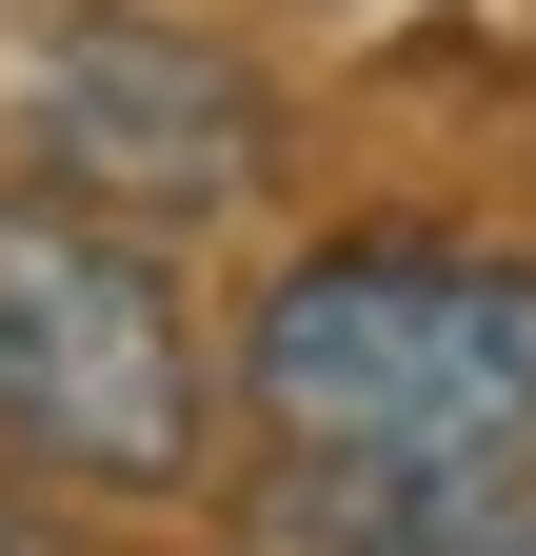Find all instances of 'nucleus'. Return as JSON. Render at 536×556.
<instances>
[{
  "label": "nucleus",
  "instance_id": "1",
  "mask_svg": "<svg viewBox=\"0 0 536 556\" xmlns=\"http://www.w3.org/2000/svg\"><path fill=\"white\" fill-rule=\"evenodd\" d=\"M239 417L318 477H536V258L318 239L239 318Z\"/></svg>",
  "mask_w": 536,
  "mask_h": 556
},
{
  "label": "nucleus",
  "instance_id": "2",
  "mask_svg": "<svg viewBox=\"0 0 536 556\" xmlns=\"http://www.w3.org/2000/svg\"><path fill=\"white\" fill-rule=\"evenodd\" d=\"M0 457L80 477V497L199 477V318L159 239L80 219V199H0Z\"/></svg>",
  "mask_w": 536,
  "mask_h": 556
},
{
  "label": "nucleus",
  "instance_id": "3",
  "mask_svg": "<svg viewBox=\"0 0 536 556\" xmlns=\"http://www.w3.org/2000/svg\"><path fill=\"white\" fill-rule=\"evenodd\" d=\"M40 160L80 179V219H119V239L199 219V199H239V160H258V119H239V60L80 21V40L40 60Z\"/></svg>",
  "mask_w": 536,
  "mask_h": 556
},
{
  "label": "nucleus",
  "instance_id": "4",
  "mask_svg": "<svg viewBox=\"0 0 536 556\" xmlns=\"http://www.w3.org/2000/svg\"><path fill=\"white\" fill-rule=\"evenodd\" d=\"M239 556H536V477H318V457H279L239 497Z\"/></svg>",
  "mask_w": 536,
  "mask_h": 556
}]
</instances>
